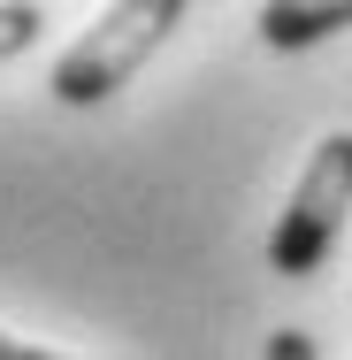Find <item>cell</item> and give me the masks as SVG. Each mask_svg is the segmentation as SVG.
Listing matches in <instances>:
<instances>
[{"label":"cell","instance_id":"obj_2","mask_svg":"<svg viewBox=\"0 0 352 360\" xmlns=\"http://www.w3.org/2000/svg\"><path fill=\"white\" fill-rule=\"evenodd\" d=\"M352 215V131H330V139L306 153L291 200H283L276 230H268V269L276 276H314L337 245V230Z\"/></svg>","mask_w":352,"mask_h":360},{"label":"cell","instance_id":"obj_4","mask_svg":"<svg viewBox=\"0 0 352 360\" xmlns=\"http://www.w3.org/2000/svg\"><path fill=\"white\" fill-rule=\"evenodd\" d=\"M39 31H46V15H39L31 0H8V8H0V62H8V54H23Z\"/></svg>","mask_w":352,"mask_h":360},{"label":"cell","instance_id":"obj_1","mask_svg":"<svg viewBox=\"0 0 352 360\" xmlns=\"http://www.w3.org/2000/svg\"><path fill=\"white\" fill-rule=\"evenodd\" d=\"M176 23H184V0H123V8H100L92 31L54 62L46 92H54L62 108H100L107 92H123V84L169 46Z\"/></svg>","mask_w":352,"mask_h":360},{"label":"cell","instance_id":"obj_5","mask_svg":"<svg viewBox=\"0 0 352 360\" xmlns=\"http://www.w3.org/2000/svg\"><path fill=\"white\" fill-rule=\"evenodd\" d=\"M268 360H322L306 330H268Z\"/></svg>","mask_w":352,"mask_h":360},{"label":"cell","instance_id":"obj_3","mask_svg":"<svg viewBox=\"0 0 352 360\" xmlns=\"http://www.w3.org/2000/svg\"><path fill=\"white\" fill-rule=\"evenodd\" d=\"M330 31H352V0H330V8H291V0H276V8H261V39L268 46H314V39H330Z\"/></svg>","mask_w":352,"mask_h":360},{"label":"cell","instance_id":"obj_6","mask_svg":"<svg viewBox=\"0 0 352 360\" xmlns=\"http://www.w3.org/2000/svg\"><path fill=\"white\" fill-rule=\"evenodd\" d=\"M0 360H70V353H46V345H31V338L0 330Z\"/></svg>","mask_w":352,"mask_h":360}]
</instances>
